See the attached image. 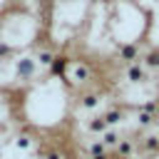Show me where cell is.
Listing matches in <instances>:
<instances>
[{
	"mask_svg": "<svg viewBox=\"0 0 159 159\" xmlns=\"http://www.w3.org/2000/svg\"><path fill=\"white\" fill-rule=\"evenodd\" d=\"M137 152H142L144 157H159V134L157 132H147L137 142Z\"/></svg>",
	"mask_w": 159,
	"mask_h": 159,
	"instance_id": "cell-3",
	"label": "cell"
},
{
	"mask_svg": "<svg viewBox=\"0 0 159 159\" xmlns=\"http://www.w3.org/2000/svg\"><path fill=\"white\" fill-rule=\"evenodd\" d=\"M102 119H104V124H107V127L117 129V127L124 122V109H119V107H109L107 112H102Z\"/></svg>",
	"mask_w": 159,
	"mask_h": 159,
	"instance_id": "cell-5",
	"label": "cell"
},
{
	"mask_svg": "<svg viewBox=\"0 0 159 159\" xmlns=\"http://www.w3.org/2000/svg\"><path fill=\"white\" fill-rule=\"evenodd\" d=\"M7 134V124L5 122H0V144H2V137Z\"/></svg>",
	"mask_w": 159,
	"mask_h": 159,
	"instance_id": "cell-17",
	"label": "cell"
},
{
	"mask_svg": "<svg viewBox=\"0 0 159 159\" xmlns=\"http://www.w3.org/2000/svg\"><path fill=\"white\" fill-rule=\"evenodd\" d=\"M65 159H70V157H65Z\"/></svg>",
	"mask_w": 159,
	"mask_h": 159,
	"instance_id": "cell-21",
	"label": "cell"
},
{
	"mask_svg": "<svg viewBox=\"0 0 159 159\" xmlns=\"http://www.w3.org/2000/svg\"><path fill=\"white\" fill-rule=\"evenodd\" d=\"M99 104H102V94H97V92H92V94H84V97H82V102H80V107H82V109H87V112L97 109Z\"/></svg>",
	"mask_w": 159,
	"mask_h": 159,
	"instance_id": "cell-8",
	"label": "cell"
},
{
	"mask_svg": "<svg viewBox=\"0 0 159 159\" xmlns=\"http://www.w3.org/2000/svg\"><path fill=\"white\" fill-rule=\"evenodd\" d=\"M154 117H157V124H159V99H157V109H154Z\"/></svg>",
	"mask_w": 159,
	"mask_h": 159,
	"instance_id": "cell-19",
	"label": "cell"
},
{
	"mask_svg": "<svg viewBox=\"0 0 159 159\" xmlns=\"http://www.w3.org/2000/svg\"><path fill=\"white\" fill-rule=\"evenodd\" d=\"M84 127H87V132H89V134H94V137H99V134H102L104 129H109V127L104 124V119H102V114H94V117H89Z\"/></svg>",
	"mask_w": 159,
	"mask_h": 159,
	"instance_id": "cell-7",
	"label": "cell"
},
{
	"mask_svg": "<svg viewBox=\"0 0 159 159\" xmlns=\"http://www.w3.org/2000/svg\"><path fill=\"white\" fill-rule=\"evenodd\" d=\"M97 139H99V142L104 144V149H107V152H112V149H114V147L119 144V139H122V132H119V129H112V127H109V129H104V132H102V134H99Z\"/></svg>",
	"mask_w": 159,
	"mask_h": 159,
	"instance_id": "cell-6",
	"label": "cell"
},
{
	"mask_svg": "<svg viewBox=\"0 0 159 159\" xmlns=\"http://www.w3.org/2000/svg\"><path fill=\"white\" fill-rule=\"evenodd\" d=\"M32 144H35V142H32L27 134H17V137L12 139V147H15L17 152H30V149H32Z\"/></svg>",
	"mask_w": 159,
	"mask_h": 159,
	"instance_id": "cell-9",
	"label": "cell"
},
{
	"mask_svg": "<svg viewBox=\"0 0 159 159\" xmlns=\"http://www.w3.org/2000/svg\"><path fill=\"white\" fill-rule=\"evenodd\" d=\"M72 80L75 82H87L89 80V67L87 65H75L72 67Z\"/></svg>",
	"mask_w": 159,
	"mask_h": 159,
	"instance_id": "cell-10",
	"label": "cell"
},
{
	"mask_svg": "<svg viewBox=\"0 0 159 159\" xmlns=\"http://www.w3.org/2000/svg\"><path fill=\"white\" fill-rule=\"evenodd\" d=\"M154 2H157V5H159V0H154Z\"/></svg>",
	"mask_w": 159,
	"mask_h": 159,
	"instance_id": "cell-20",
	"label": "cell"
},
{
	"mask_svg": "<svg viewBox=\"0 0 159 159\" xmlns=\"http://www.w3.org/2000/svg\"><path fill=\"white\" fill-rule=\"evenodd\" d=\"M99 154H107L104 144H102L99 139H89V142H87V157H99Z\"/></svg>",
	"mask_w": 159,
	"mask_h": 159,
	"instance_id": "cell-11",
	"label": "cell"
},
{
	"mask_svg": "<svg viewBox=\"0 0 159 159\" xmlns=\"http://www.w3.org/2000/svg\"><path fill=\"white\" fill-rule=\"evenodd\" d=\"M124 77L129 84H147L149 82V67H144V62H129Z\"/></svg>",
	"mask_w": 159,
	"mask_h": 159,
	"instance_id": "cell-2",
	"label": "cell"
},
{
	"mask_svg": "<svg viewBox=\"0 0 159 159\" xmlns=\"http://www.w3.org/2000/svg\"><path fill=\"white\" fill-rule=\"evenodd\" d=\"M144 67H159V52H152V55H147V60H144Z\"/></svg>",
	"mask_w": 159,
	"mask_h": 159,
	"instance_id": "cell-14",
	"label": "cell"
},
{
	"mask_svg": "<svg viewBox=\"0 0 159 159\" xmlns=\"http://www.w3.org/2000/svg\"><path fill=\"white\" fill-rule=\"evenodd\" d=\"M87 159H109V152L107 154H99V157H87Z\"/></svg>",
	"mask_w": 159,
	"mask_h": 159,
	"instance_id": "cell-18",
	"label": "cell"
},
{
	"mask_svg": "<svg viewBox=\"0 0 159 159\" xmlns=\"http://www.w3.org/2000/svg\"><path fill=\"white\" fill-rule=\"evenodd\" d=\"M20 72L27 77V75H32V72H35V65H32L30 60H22V62H20Z\"/></svg>",
	"mask_w": 159,
	"mask_h": 159,
	"instance_id": "cell-13",
	"label": "cell"
},
{
	"mask_svg": "<svg viewBox=\"0 0 159 159\" xmlns=\"http://www.w3.org/2000/svg\"><path fill=\"white\" fill-rule=\"evenodd\" d=\"M42 159H65V154L60 149H47V152H42Z\"/></svg>",
	"mask_w": 159,
	"mask_h": 159,
	"instance_id": "cell-15",
	"label": "cell"
},
{
	"mask_svg": "<svg viewBox=\"0 0 159 159\" xmlns=\"http://www.w3.org/2000/svg\"><path fill=\"white\" fill-rule=\"evenodd\" d=\"M117 159H137V139L132 137H122L119 144L112 149Z\"/></svg>",
	"mask_w": 159,
	"mask_h": 159,
	"instance_id": "cell-4",
	"label": "cell"
},
{
	"mask_svg": "<svg viewBox=\"0 0 159 159\" xmlns=\"http://www.w3.org/2000/svg\"><path fill=\"white\" fill-rule=\"evenodd\" d=\"M119 55H122V60H127V62H137V55H139V50H137V45H122Z\"/></svg>",
	"mask_w": 159,
	"mask_h": 159,
	"instance_id": "cell-12",
	"label": "cell"
},
{
	"mask_svg": "<svg viewBox=\"0 0 159 159\" xmlns=\"http://www.w3.org/2000/svg\"><path fill=\"white\" fill-rule=\"evenodd\" d=\"M40 62H42V65H50V62H52V55H50V52H42V55H40Z\"/></svg>",
	"mask_w": 159,
	"mask_h": 159,
	"instance_id": "cell-16",
	"label": "cell"
},
{
	"mask_svg": "<svg viewBox=\"0 0 159 159\" xmlns=\"http://www.w3.org/2000/svg\"><path fill=\"white\" fill-rule=\"evenodd\" d=\"M154 109H157V99H149V102H142L134 112V124L139 127V132H149L154 124H157V117H154Z\"/></svg>",
	"mask_w": 159,
	"mask_h": 159,
	"instance_id": "cell-1",
	"label": "cell"
}]
</instances>
